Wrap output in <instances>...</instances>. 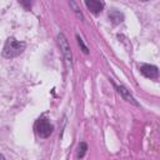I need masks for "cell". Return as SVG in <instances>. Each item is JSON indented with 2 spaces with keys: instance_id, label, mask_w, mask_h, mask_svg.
<instances>
[{
  "instance_id": "obj_1",
  "label": "cell",
  "mask_w": 160,
  "mask_h": 160,
  "mask_svg": "<svg viewBox=\"0 0 160 160\" xmlns=\"http://www.w3.org/2000/svg\"><path fill=\"white\" fill-rule=\"evenodd\" d=\"M25 48H26L25 42L18 41L14 38H9L5 42V45H4L2 55L5 58H16L25 50Z\"/></svg>"
},
{
  "instance_id": "obj_2",
  "label": "cell",
  "mask_w": 160,
  "mask_h": 160,
  "mask_svg": "<svg viewBox=\"0 0 160 160\" xmlns=\"http://www.w3.org/2000/svg\"><path fill=\"white\" fill-rule=\"evenodd\" d=\"M58 42H59V45H60V50H61V52H62L66 69L70 71V70L72 69V55H71V49H70L69 41H68L66 36H65L62 32H60V34L58 35Z\"/></svg>"
},
{
  "instance_id": "obj_3",
  "label": "cell",
  "mask_w": 160,
  "mask_h": 160,
  "mask_svg": "<svg viewBox=\"0 0 160 160\" xmlns=\"http://www.w3.org/2000/svg\"><path fill=\"white\" fill-rule=\"evenodd\" d=\"M54 126L50 124L48 119H39L35 122V131L40 138H48L51 135Z\"/></svg>"
},
{
  "instance_id": "obj_4",
  "label": "cell",
  "mask_w": 160,
  "mask_h": 160,
  "mask_svg": "<svg viewBox=\"0 0 160 160\" xmlns=\"http://www.w3.org/2000/svg\"><path fill=\"white\" fill-rule=\"evenodd\" d=\"M140 71L144 76L150 78V79H156L159 75V70L155 65H150V64H144L140 66Z\"/></svg>"
},
{
  "instance_id": "obj_5",
  "label": "cell",
  "mask_w": 160,
  "mask_h": 160,
  "mask_svg": "<svg viewBox=\"0 0 160 160\" xmlns=\"http://www.w3.org/2000/svg\"><path fill=\"white\" fill-rule=\"evenodd\" d=\"M85 4L92 14H99L104 9V2L101 0H85Z\"/></svg>"
},
{
  "instance_id": "obj_6",
  "label": "cell",
  "mask_w": 160,
  "mask_h": 160,
  "mask_svg": "<svg viewBox=\"0 0 160 160\" xmlns=\"http://www.w3.org/2000/svg\"><path fill=\"white\" fill-rule=\"evenodd\" d=\"M116 89H118V92H119V94H121V96H122L126 101L131 102V104H132V105H135V106H138V105H139V104H138V101L134 99V96L130 94V91H129L125 86L120 85V86H116Z\"/></svg>"
},
{
  "instance_id": "obj_7",
  "label": "cell",
  "mask_w": 160,
  "mask_h": 160,
  "mask_svg": "<svg viewBox=\"0 0 160 160\" xmlns=\"http://www.w3.org/2000/svg\"><path fill=\"white\" fill-rule=\"evenodd\" d=\"M109 19H110L114 24H120V22H122V20H124V15H122L120 11H118V10H111V11L109 12Z\"/></svg>"
},
{
  "instance_id": "obj_8",
  "label": "cell",
  "mask_w": 160,
  "mask_h": 160,
  "mask_svg": "<svg viewBox=\"0 0 160 160\" xmlns=\"http://www.w3.org/2000/svg\"><path fill=\"white\" fill-rule=\"evenodd\" d=\"M69 4H70V6L72 8V11L75 12V15H76L80 20H82V14H81V11H80V9H79V6H78V4H76L74 0H69Z\"/></svg>"
},
{
  "instance_id": "obj_9",
  "label": "cell",
  "mask_w": 160,
  "mask_h": 160,
  "mask_svg": "<svg viewBox=\"0 0 160 160\" xmlns=\"http://www.w3.org/2000/svg\"><path fill=\"white\" fill-rule=\"evenodd\" d=\"M86 150H88V145H86L85 142H80V145H79V151H78V158H82V156L85 155Z\"/></svg>"
},
{
  "instance_id": "obj_10",
  "label": "cell",
  "mask_w": 160,
  "mask_h": 160,
  "mask_svg": "<svg viewBox=\"0 0 160 160\" xmlns=\"http://www.w3.org/2000/svg\"><path fill=\"white\" fill-rule=\"evenodd\" d=\"M20 4L26 9V10H30L31 9V5H32V0H19Z\"/></svg>"
},
{
  "instance_id": "obj_11",
  "label": "cell",
  "mask_w": 160,
  "mask_h": 160,
  "mask_svg": "<svg viewBox=\"0 0 160 160\" xmlns=\"http://www.w3.org/2000/svg\"><path fill=\"white\" fill-rule=\"evenodd\" d=\"M76 39H78V42H79V45L81 46V49H82V51H84L85 54H88V52H89V50H88V48H86V45L84 44V41H82V39H81L80 36H76Z\"/></svg>"
},
{
  "instance_id": "obj_12",
  "label": "cell",
  "mask_w": 160,
  "mask_h": 160,
  "mask_svg": "<svg viewBox=\"0 0 160 160\" xmlns=\"http://www.w3.org/2000/svg\"><path fill=\"white\" fill-rule=\"evenodd\" d=\"M0 159H5V156H4L2 154H0Z\"/></svg>"
},
{
  "instance_id": "obj_13",
  "label": "cell",
  "mask_w": 160,
  "mask_h": 160,
  "mask_svg": "<svg viewBox=\"0 0 160 160\" xmlns=\"http://www.w3.org/2000/svg\"><path fill=\"white\" fill-rule=\"evenodd\" d=\"M140 1H149V0H140Z\"/></svg>"
}]
</instances>
